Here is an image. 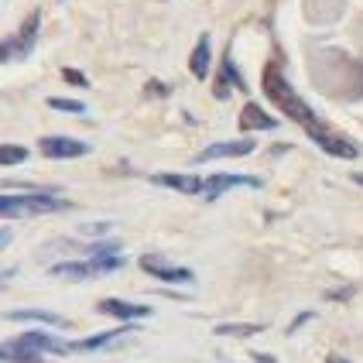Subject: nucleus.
I'll list each match as a JSON object with an SVG mask.
<instances>
[{"label":"nucleus","instance_id":"dca6fc26","mask_svg":"<svg viewBox=\"0 0 363 363\" xmlns=\"http://www.w3.org/2000/svg\"><path fill=\"white\" fill-rule=\"evenodd\" d=\"M0 363H45L41 353H35L31 346H21L18 340L0 343Z\"/></svg>","mask_w":363,"mask_h":363},{"label":"nucleus","instance_id":"6e6552de","mask_svg":"<svg viewBox=\"0 0 363 363\" xmlns=\"http://www.w3.org/2000/svg\"><path fill=\"white\" fill-rule=\"evenodd\" d=\"M21 346H31L35 353H55V357H69V353H76V343H69V340H55V336H48V333H24L18 336Z\"/></svg>","mask_w":363,"mask_h":363},{"label":"nucleus","instance_id":"b1692460","mask_svg":"<svg viewBox=\"0 0 363 363\" xmlns=\"http://www.w3.org/2000/svg\"><path fill=\"white\" fill-rule=\"evenodd\" d=\"M11 237H14V233H11V230H0V250H4V247H7V243H11Z\"/></svg>","mask_w":363,"mask_h":363},{"label":"nucleus","instance_id":"2eb2a0df","mask_svg":"<svg viewBox=\"0 0 363 363\" xmlns=\"http://www.w3.org/2000/svg\"><path fill=\"white\" fill-rule=\"evenodd\" d=\"M127 333H134V325H117V329H106V333H96V336H89V340H79L76 343V353H93V350H103V346H110L113 340H121Z\"/></svg>","mask_w":363,"mask_h":363},{"label":"nucleus","instance_id":"f257e3e1","mask_svg":"<svg viewBox=\"0 0 363 363\" xmlns=\"http://www.w3.org/2000/svg\"><path fill=\"white\" fill-rule=\"evenodd\" d=\"M264 93H267V100L274 103V106H281L284 117H291L295 123H302L305 134L319 144L325 155H333V158H357V155H360L357 144L346 141L343 134H336L329 123H323L315 117V110L291 89V82L281 76L278 65H267V69H264Z\"/></svg>","mask_w":363,"mask_h":363},{"label":"nucleus","instance_id":"a211bd4d","mask_svg":"<svg viewBox=\"0 0 363 363\" xmlns=\"http://www.w3.org/2000/svg\"><path fill=\"white\" fill-rule=\"evenodd\" d=\"M264 333L261 323H223L216 325V336H257Z\"/></svg>","mask_w":363,"mask_h":363},{"label":"nucleus","instance_id":"4468645a","mask_svg":"<svg viewBox=\"0 0 363 363\" xmlns=\"http://www.w3.org/2000/svg\"><path fill=\"white\" fill-rule=\"evenodd\" d=\"M209 62H213V45H209V35H199L196 48H192V59H189V69L196 79H206L209 76Z\"/></svg>","mask_w":363,"mask_h":363},{"label":"nucleus","instance_id":"1a4fd4ad","mask_svg":"<svg viewBox=\"0 0 363 363\" xmlns=\"http://www.w3.org/2000/svg\"><path fill=\"white\" fill-rule=\"evenodd\" d=\"M257 144L250 141V138H240V141H223V144H209L206 151H202L196 162H216V158H243V155H250Z\"/></svg>","mask_w":363,"mask_h":363},{"label":"nucleus","instance_id":"f3484780","mask_svg":"<svg viewBox=\"0 0 363 363\" xmlns=\"http://www.w3.org/2000/svg\"><path fill=\"white\" fill-rule=\"evenodd\" d=\"M7 319L14 323H45V325H69L65 315H55V312H41V308H14L7 312Z\"/></svg>","mask_w":363,"mask_h":363},{"label":"nucleus","instance_id":"6ab92c4d","mask_svg":"<svg viewBox=\"0 0 363 363\" xmlns=\"http://www.w3.org/2000/svg\"><path fill=\"white\" fill-rule=\"evenodd\" d=\"M28 147L24 144H0V164H24Z\"/></svg>","mask_w":363,"mask_h":363},{"label":"nucleus","instance_id":"7ed1b4c3","mask_svg":"<svg viewBox=\"0 0 363 363\" xmlns=\"http://www.w3.org/2000/svg\"><path fill=\"white\" fill-rule=\"evenodd\" d=\"M123 254H100V257H86V261H62L52 264L48 274L52 278H65V281H86V278H103L123 267Z\"/></svg>","mask_w":363,"mask_h":363},{"label":"nucleus","instance_id":"9d476101","mask_svg":"<svg viewBox=\"0 0 363 363\" xmlns=\"http://www.w3.org/2000/svg\"><path fill=\"white\" fill-rule=\"evenodd\" d=\"M96 308H100L103 315H117L123 323H134V319H147L151 315L147 305H134V302H123V298H103Z\"/></svg>","mask_w":363,"mask_h":363},{"label":"nucleus","instance_id":"0eeeda50","mask_svg":"<svg viewBox=\"0 0 363 363\" xmlns=\"http://www.w3.org/2000/svg\"><path fill=\"white\" fill-rule=\"evenodd\" d=\"M141 267L151 274V278H158V281H172V284H189L192 278H196L189 267H175V264L162 261V257H155V254H144Z\"/></svg>","mask_w":363,"mask_h":363},{"label":"nucleus","instance_id":"aec40b11","mask_svg":"<svg viewBox=\"0 0 363 363\" xmlns=\"http://www.w3.org/2000/svg\"><path fill=\"white\" fill-rule=\"evenodd\" d=\"M52 110H59V113H76V117H86V106L79 100H62V96H52L48 100Z\"/></svg>","mask_w":363,"mask_h":363},{"label":"nucleus","instance_id":"9b49d317","mask_svg":"<svg viewBox=\"0 0 363 363\" xmlns=\"http://www.w3.org/2000/svg\"><path fill=\"white\" fill-rule=\"evenodd\" d=\"M155 185H164V189H175L182 196H202V179L199 175H175V172H158L151 175Z\"/></svg>","mask_w":363,"mask_h":363},{"label":"nucleus","instance_id":"412c9836","mask_svg":"<svg viewBox=\"0 0 363 363\" xmlns=\"http://www.w3.org/2000/svg\"><path fill=\"white\" fill-rule=\"evenodd\" d=\"M62 79L69 82V86H79V89H86V86H89V79L82 76L79 69H62Z\"/></svg>","mask_w":363,"mask_h":363},{"label":"nucleus","instance_id":"4be33fe9","mask_svg":"<svg viewBox=\"0 0 363 363\" xmlns=\"http://www.w3.org/2000/svg\"><path fill=\"white\" fill-rule=\"evenodd\" d=\"M82 233H110V223H89L82 226Z\"/></svg>","mask_w":363,"mask_h":363},{"label":"nucleus","instance_id":"5701e85b","mask_svg":"<svg viewBox=\"0 0 363 363\" xmlns=\"http://www.w3.org/2000/svg\"><path fill=\"white\" fill-rule=\"evenodd\" d=\"M147 93H151V96H168V86H162V82H151V86H147Z\"/></svg>","mask_w":363,"mask_h":363},{"label":"nucleus","instance_id":"a878e982","mask_svg":"<svg viewBox=\"0 0 363 363\" xmlns=\"http://www.w3.org/2000/svg\"><path fill=\"white\" fill-rule=\"evenodd\" d=\"M353 182H357V185H363V172H360V175H353Z\"/></svg>","mask_w":363,"mask_h":363},{"label":"nucleus","instance_id":"ddd939ff","mask_svg":"<svg viewBox=\"0 0 363 363\" xmlns=\"http://www.w3.org/2000/svg\"><path fill=\"white\" fill-rule=\"evenodd\" d=\"M230 89H247V82L240 79V72H237V65H233V55H226L220 65V79L213 86V93H216V100H226L230 96Z\"/></svg>","mask_w":363,"mask_h":363},{"label":"nucleus","instance_id":"393cba45","mask_svg":"<svg viewBox=\"0 0 363 363\" xmlns=\"http://www.w3.org/2000/svg\"><path fill=\"white\" fill-rule=\"evenodd\" d=\"M325 363H350V360H343V357H336V353H333V357H325Z\"/></svg>","mask_w":363,"mask_h":363},{"label":"nucleus","instance_id":"20e7f679","mask_svg":"<svg viewBox=\"0 0 363 363\" xmlns=\"http://www.w3.org/2000/svg\"><path fill=\"white\" fill-rule=\"evenodd\" d=\"M38 28H41V14L31 11V18L21 24L18 35L0 41V62H24L35 52V41H38Z\"/></svg>","mask_w":363,"mask_h":363},{"label":"nucleus","instance_id":"39448f33","mask_svg":"<svg viewBox=\"0 0 363 363\" xmlns=\"http://www.w3.org/2000/svg\"><path fill=\"white\" fill-rule=\"evenodd\" d=\"M230 189H264V182L257 175H209V179H202V196L213 202L220 199L223 192H230Z\"/></svg>","mask_w":363,"mask_h":363},{"label":"nucleus","instance_id":"f03ea898","mask_svg":"<svg viewBox=\"0 0 363 363\" xmlns=\"http://www.w3.org/2000/svg\"><path fill=\"white\" fill-rule=\"evenodd\" d=\"M65 209H72V202L62 199L59 189H45V185H38L35 192H11V196H0V216H4V220H31V216L65 213Z\"/></svg>","mask_w":363,"mask_h":363},{"label":"nucleus","instance_id":"423d86ee","mask_svg":"<svg viewBox=\"0 0 363 363\" xmlns=\"http://www.w3.org/2000/svg\"><path fill=\"white\" fill-rule=\"evenodd\" d=\"M38 151L45 158H55V162H69V158H82L89 155L93 147L86 141H72V138H41L38 141Z\"/></svg>","mask_w":363,"mask_h":363},{"label":"nucleus","instance_id":"f8f14e48","mask_svg":"<svg viewBox=\"0 0 363 363\" xmlns=\"http://www.w3.org/2000/svg\"><path fill=\"white\" fill-rule=\"evenodd\" d=\"M240 130L243 134H250V130H274L278 127V121L271 117V113H264V106H257V103H247L240 110Z\"/></svg>","mask_w":363,"mask_h":363}]
</instances>
